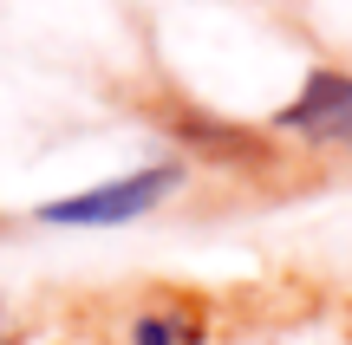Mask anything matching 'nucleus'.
Listing matches in <instances>:
<instances>
[{
  "mask_svg": "<svg viewBox=\"0 0 352 345\" xmlns=\"http://www.w3.org/2000/svg\"><path fill=\"white\" fill-rule=\"evenodd\" d=\"M170 189H176V169L151 163V169H138V176H111V182H98V189H85V195L46 202L39 222H52V228H111V222H131V215H144V209H157Z\"/></svg>",
  "mask_w": 352,
  "mask_h": 345,
  "instance_id": "obj_1",
  "label": "nucleus"
},
{
  "mask_svg": "<svg viewBox=\"0 0 352 345\" xmlns=\"http://www.w3.org/2000/svg\"><path fill=\"white\" fill-rule=\"evenodd\" d=\"M280 130H300L314 143H346L352 150V72H314L300 98L274 117Z\"/></svg>",
  "mask_w": 352,
  "mask_h": 345,
  "instance_id": "obj_2",
  "label": "nucleus"
},
{
  "mask_svg": "<svg viewBox=\"0 0 352 345\" xmlns=\"http://www.w3.org/2000/svg\"><path fill=\"white\" fill-rule=\"evenodd\" d=\"M131 345H189V320H176V313H144V320L131 326Z\"/></svg>",
  "mask_w": 352,
  "mask_h": 345,
  "instance_id": "obj_3",
  "label": "nucleus"
}]
</instances>
